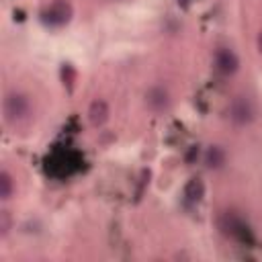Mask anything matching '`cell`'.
<instances>
[{
    "label": "cell",
    "mask_w": 262,
    "mask_h": 262,
    "mask_svg": "<svg viewBox=\"0 0 262 262\" xmlns=\"http://www.w3.org/2000/svg\"><path fill=\"white\" fill-rule=\"evenodd\" d=\"M108 115H111V111H108L106 100L96 98V100L90 102V106H88V121H90V125H94V127L104 125L108 121Z\"/></svg>",
    "instance_id": "obj_8"
},
{
    "label": "cell",
    "mask_w": 262,
    "mask_h": 262,
    "mask_svg": "<svg viewBox=\"0 0 262 262\" xmlns=\"http://www.w3.org/2000/svg\"><path fill=\"white\" fill-rule=\"evenodd\" d=\"M2 111H4V121L8 125H18V123H25L31 119V113H33V106H31V98L23 92H8L4 96V104H2Z\"/></svg>",
    "instance_id": "obj_1"
},
{
    "label": "cell",
    "mask_w": 262,
    "mask_h": 262,
    "mask_svg": "<svg viewBox=\"0 0 262 262\" xmlns=\"http://www.w3.org/2000/svg\"><path fill=\"white\" fill-rule=\"evenodd\" d=\"M12 192H14V180H12L10 172L2 170L0 172V199L2 201H8L12 196Z\"/></svg>",
    "instance_id": "obj_11"
},
{
    "label": "cell",
    "mask_w": 262,
    "mask_h": 262,
    "mask_svg": "<svg viewBox=\"0 0 262 262\" xmlns=\"http://www.w3.org/2000/svg\"><path fill=\"white\" fill-rule=\"evenodd\" d=\"M78 164H80V158L74 151L57 149L47 158V174L57 176V178H66L78 170Z\"/></svg>",
    "instance_id": "obj_3"
},
{
    "label": "cell",
    "mask_w": 262,
    "mask_h": 262,
    "mask_svg": "<svg viewBox=\"0 0 262 262\" xmlns=\"http://www.w3.org/2000/svg\"><path fill=\"white\" fill-rule=\"evenodd\" d=\"M215 70L221 76H233L239 70V57L229 47H219L215 51Z\"/></svg>",
    "instance_id": "obj_7"
},
{
    "label": "cell",
    "mask_w": 262,
    "mask_h": 262,
    "mask_svg": "<svg viewBox=\"0 0 262 262\" xmlns=\"http://www.w3.org/2000/svg\"><path fill=\"white\" fill-rule=\"evenodd\" d=\"M2 219H0V229H2V235H6L8 233V227H10V221H8V213L6 211H2V215H0Z\"/></svg>",
    "instance_id": "obj_12"
},
{
    "label": "cell",
    "mask_w": 262,
    "mask_h": 262,
    "mask_svg": "<svg viewBox=\"0 0 262 262\" xmlns=\"http://www.w3.org/2000/svg\"><path fill=\"white\" fill-rule=\"evenodd\" d=\"M256 49L260 51V55H262V31L258 33V37H256Z\"/></svg>",
    "instance_id": "obj_14"
},
{
    "label": "cell",
    "mask_w": 262,
    "mask_h": 262,
    "mask_svg": "<svg viewBox=\"0 0 262 262\" xmlns=\"http://www.w3.org/2000/svg\"><path fill=\"white\" fill-rule=\"evenodd\" d=\"M194 158H199V147H196V145H192V147L188 149V154H186V162H192Z\"/></svg>",
    "instance_id": "obj_13"
},
{
    "label": "cell",
    "mask_w": 262,
    "mask_h": 262,
    "mask_svg": "<svg viewBox=\"0 0 262 262\" xmlns=\"http://www.w3.org/2000/svg\"><path fill=\"white\" fill-rule=\"evenodd\" d=\"M145 104H147V108L151 111V113H166L168 108H170V104H172V98H170V92H168V88H164V86H160V84H156V86H151L147 92H145Z\"/></svg>",
    "instance_id": "obj_6"
},
{
    "label": "cell",
    "mask_w": 262,
    "mask_h": 262,
    "mask_svg": "<svg viewBox=\"0 0 262 262\" xmlns=\"http://www.w3.org/2000/svg\"><path fill=\"white\" fill-rule=\"evenodd\" d=\"M205 196V182L201 178H190L184 184V199L188 203H199Z\"/></svg>",
    "instance_id": "obj_10"
},
{
    "label": "cell",
    "mask_w": 262,
    "mask_h": 262,
    "mask_svg": "<svg viewBox=\"0 0 262 262\" xmlns=\"http://www.w3.org/2000/svg\"><path fill=\"white\" fill-rule=\"evenodd\" d=\"M72 16H74V8L68 0H53L41 10V23L51 29L66 27L72 20Z\"/></svg>",
    "instance_id": "obj_4"
},
{
    "label": "cell",
    "mask_w": 262,
    "mask_h": 262,
    "mask_svg": "<svg viewBox=\"0 0 262 262\" xmlns=\"http://www.w3.org/2000/svg\"><path fill=\"white\" fill-rule=\"evenodd\" d=\"M217 227H219V231H221L223 235H227V237H233V239L244 242V244H246V242H252V231H250L248 223H246L239 215H235L233 211H225L223 215H219Z\"/></svg>",
    "instance_id": "obj_2"
},
{
    "label": "cell",
    "mask_w": 262,
    "mask_h": 262,
    "mask_svg": "<svg viewBox=\"0 0 262 262\" xmlns=\"http://www.w3.org/2000/svg\"><path fill=\"white\" fill-rule=\"evenodd\" d=\"M203 160H205V166L209 170H219V168H223V164L227 160V154H225V149L221 145H211L205 151V158Z\"/></svg>",
    "instance_id": "obj_9"
},
{
    "label": "cell",
    "mask_w": 262,
    "mask_h": 262,
    "mask_svg": "<svg viewBox=\"0 0 262 262\" xmlns=\"http://www.w3.org/2000/svg\"><path fill=\"white\" fill-rule=\"evenodd\" d=\"M229 121L235 125V127H246L254 121L256 117V108H254V102L248 98V96H235L231 102H229Z\"/></svg>",
    "instance_id": "obj_5"
},
{
    "label": "cell",
    "mask_w": 262,
    "mask_h": 262,
    "mask_svg": "<svg viewBox=\"0 0 262 262\" xmlns=\"http://www.w3.org/2000/svg\"><path fill=\"white\" fill-rule=\"evenodd\" d=\"M178 2H182V4H186V2H188V0H178Z\"/></svg>",
    "instance_id": "obj_15"
}]
</instances>
